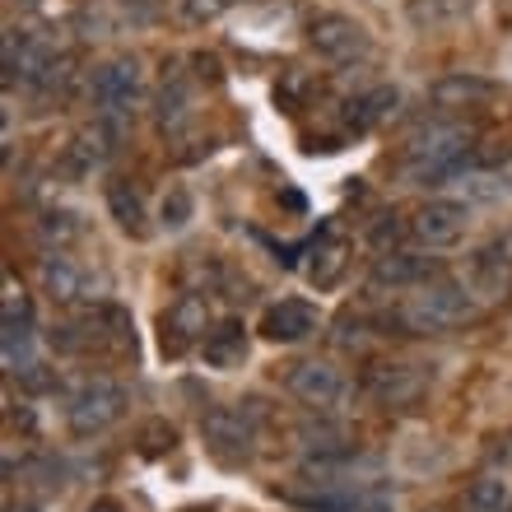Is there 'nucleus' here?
I'll use <instances>...</instances> for the list:
<instances>
[{
    "mask_svg": "<svg viewBox=\"0 0 512 512\" xmlns=\"http://www.w3.org/2000/svg\"><path fill=\"white\" fill-rule=\"evenodd\" d=\"M466 168H475V131L452 117L424 122L401 149V177L415 187H447Z\"/></svg>",
    "mask_w": 512,
    "mask_h": 512,
    "instance_id": "obj_1",
    "label": "nucleus"
},
{
    "mask_svg": "<svg viewBox=\"0 0 512 512\" xmlns=\"http://www.w3.org/2000/svg\"><path fill=\"white\" fill-rule=\"evenodd\" d=\"M391 322L401 336H452V331L480 322V298L471 294V284L429 280L401 294V303L391 308Z\"/></svg>",
    "mask_w": 512,
    "mask_h": 512,
    "instance_id": "obj_2",
    "label": "nucleus"
},
{
    "mask_svg": "<svg viewBox=\"0 0 512 512\" xmlns=\"http://www.w3.org/2000/svg\"><path fill=\"white\" fill-rule=\"evenodd\" d=\"M261 419H266V405L247 396L238 405H215L210 415L201 419V438L210 447V457L224 461V466H243L252 461L256 438H261Z\"/></svg>",
    "mask_w": 512,
    "mask_h": 512,
    "instance_id": "obj_3",
    "label": "nucleus"
},
{
    "mask_svg": "<svg viewBox=\"0 0 512 512\" xmlns=\"http://www.w3.org/2000/svg\"><path fill=\"white\" fill-rule=\"evenodd\" d=\"M140 94H145V75H140V61H135V56H112V61L94 66V75H89L94 117L117 126L122 135L131 131V122H135Z\"/></svg>",
    "mask_w": 512,
    "mask_h": 512,
    "instance_id": "obj_4",
    "label": "nucleus"
},
{
    "mask_svg": "<svg viewBox=\"0 0 512 512\" xmlns=\"http://www.w3.org/2000/svg\"><path fill=\"white\" fill-rule=\"evenodd\" d=\"M308 47L322 56L326 66H340V70H354L364 66L373 56V38L368 28L350 14H336V10H322L308 19Z\"/></svg>",
    "mask_w": 512,
    "mask_h": 512,
    "instance_id": "obj_5",
    "label": "nucleus"
},
{
    "mask_svg": "<svg viewBox=\"0 0 512 512\" xmlns=\"http://www.w3.org/2000/svg\"><path fill=\"white\" fill-rule=\"evenodd\" d=\"M61 61L56 42L47 33H33V28H5V42H0V66H5V84H28L38 89L52 66Z\"/></svg>",
    "mask_w": 512,
    "mask_h": 512,
    "instance_id": "obj_6",
    "label": "nucleus"
},
{
    "mask_svg": "<svg viewBox=\"0 0 512 512\" xmlns=\"http://www.w3.org/2000/svg\"><path fill=\"white\" fill-rule=\"evenodd\" d=\"M196 122V75L182 70V61L163 66V80L154 89V126L168 145H182Z\"/></svg>",
    "mask_w": 512,
    "mask_h": 512,
    "instance_id": "obj_7",
    "label": "nucleus"
},
{
    "mask_svg": "<svg viewBox=\"0 0 512 512\" xmlns=\"http://www.w3.org/2000/svg\"><path fill=\"white\" fill-rule=\"evenodd\" d=\"M126 415V387L112 378H94L84 382L66 405V424L75 438H94V433L112 429L117 419Z\"/></svg>",
    "mask_w": 512,
    "mask_h": 512,
    "instance_id": "obj_8",
    "label": "nucleus"
},
{
    "mask_svg": "<svg viewBox=\"0 0 512 512\" xmlns=\"http://www.w3.org/2000/svg\"><path fill=\"white\" fill-rule=\"evenodd\" d=\"M284 391L298 405H308L312 415H331L350 396V378L336 364H326V359H303V364H294L284 373Z\"/></svg>",
    "mask_w": 512,
    "mask_h": 512,
    "instance_id": "obj_9",
    "label": "nucleus"
},
{
    "mask_svg": "<svg viewBox=\"0 0 512 512\" xmlns=\"http://www.w3.org/2000/svg\"><path fill=\"white\" fill-rule=\"evenodd\" d=\"M364 391L382 410H415L429 391V373L419 364H401V359H378L364 368Z\"/></svg>",
    "mask_w": 512,
    "mask_h": 512,
    "instance_id": "obj_10",
    "label": "nucleus"
},
{
    "mask_svg": "<svg viewBox=\"0 0 512 512\" xmlns=\"http://www.w3.org/2000/svg\"><path fill=\"white\" fill-rule=\"evenodd\" d=\"M466 224H471V205L452 201V196H433L410 215V238L424 252H443V247H457L466 238Z\"/></svg>",
    "mask_w": 512,
    "mask_h": 512,
    "instance_id": "obj_11",
    "label": "nucleus"
},
{
    "mask_svg": "<svg viewBox=\"0 0 512 512\" xmlns=\"http://www.w3.org/2000/svg\"><path fill=\"white\" fill-rule=\"evenodd\" d=\"M429 280H443V261L429 252H410V247L373 256V270H368V284L382 289V294H410V289H419Z\"/></svg>",
    "mask_w": 512,
    "mask_h": 512,
    "instance_id": "obj_12",
    "label": "nucleus"
},
{
    "mask_svg": "<svg viewBox=\"0 0 512 512\" xmlns=\"http://www.w3.org/2000/svg\"><path fill=\"white\" fill-rule=\"evenodd\" d=\"M210 326H215V322H210V303H205L201 294H182L173 308L163 312L159 350L168 354V359H182L191 345H201V340L210 336Z\"/></svg>",
    "mask_w": 512,
    "mask_h": 512,
    "instance_id": "obj_13",
    "label": "nucleus"
},
{
    "mask_svg": "<svg viewBox=\"0 0 512 512\" xmlns=\"http://www.w3.org/2000/svg\"><path fill=\"white\" fill-rule=\"evenodd\" d=\"M471 294L480 298V308L503 303L512 294V233L485 243L471 256Z\"/></svg>",
    "mask_w": 512,
    "mask_h": 512,
    "instance_id": "obj_14",
    "label": "nucleus"
},
{
    "mask_svg": "<svg viewBox=\"0 0 512 512\" xmlns=\"http://www.w3.org/2000/svg\"><path fill=\"white\" fill-rule=\"evenodd\" d=\"M317 326H322V312H317V303H308V298H280V303H270L266 312H261V336L270 340V345H298V340L317 336Z\"/></svg>",
    "mask_w": 512,
    "mask_h": 512,
    "instance_id": "obj_15",
    "label": "nucleus"
},
{
    "mask_svg": "<svg viewBox=\"0 0 512 512\" xmlns=\"http://www.w3.org/2000/svg\"><path fill=\"white\" fill-rule=\"evenodd\" d=\"M38 280H42V294L52 298V303H61V308H75L80 298H89V275H84V266L66 252H42Z\"/></svg>",
    "mask_w": 512,
    "mask_h": 512,
    "instance_id": "obj_16",
    "label": "nucleus"
},
{
    "mask_svg": "<svg viewBox=\"0 0 512 512\" xmlns=\"http://www.w3.org/2000/svg\"><path fill=\"white\" fill-rule=\"evenodd\" d=\"M247 354H252V336H247V326L238 317H224V322L210 326V336L201 340V359L219 373H233V368L247 364Z\"/></svg>",
    "mask_w": 512,
    "mask_h": 512,
    "instance_id": "obj_17",
    "label": "nucleus"
},
{
    "mask_svg": "<svg viewBox=\"0 0 512 512\" xmlns=\"http://www.w3.org/2000/svg\"><path fill=\"white\" fill-rule=\"evenodd\" d=\"M499 94V84L485 80V75H471V70H452L429 89V98L443 112H461V108H485L489 98Z\"/></svg>",
    "mask_w": 512,
    "mask_h": 512,
    "instance_id": "obj_18",
    "label": "nucleus"
},
{
    "mask_svg": "<svg viewBox=\"0 0 512 512\" xmlns=\"http://www.w3.org/2000/svg\"><path fill=\"white\" fill-rule=\"evenodd\" d=\"M122 140L126 135L117 131V126H108V122H98L94 117V126H84L75 140H70V173H98L103 163L122 149Z\"/></svg>",
    "mask_w": 512,
    "mask_h": 512,
    "instance_id": "obj_19",
    "label": "nucleus"
},
{
    "mask_svg": "<svg viewBox=\"0 0 512 512\" xmlns=\"http://www.w3.org/2000/svg\"><path fill=\"white\" fill-rule=\"evenodd\" d=\"M350 266V243L336 229H322L312 238V261H308V284L312 289H336L340 275Z\"/></svg>",
    "mask_w": 512,
    "mask_h": 512,
    "instance_id": "obj_20",
    "label": "nucleus"
},
{
    "mask_svg": "<svg viewBox=\"0 0 512 512\" xmlns=\"http://www.w3.org/2000/svg\"><path fill=\"white\" fill-rule=\"evenodd\" d=\"M396 108H401V89H396V84H373L368 94H359L350 103V131L354 135L378 131L382 122L396 117Z\"/></svg>",
    "mask_w": 512,
    "mask_h": 512,
    "instance_id": "obj_21",
    "label": "nucleus"
},
{
    "mask_svg": "<svg viewBox=\"0 0 512 512\" xmlns=\"http://www.w3.org/2000/svg\"><path fill=\"white\" fill-rule=\"evenodd\" d=\"M103 201H108V215L117 219V229L131 233V238H145L149 224H145V201H140V191L126 182V177H112L108 187H103Z\"/></svg>",
    "mask_w": 512,
    "mask_h": 512,
    "instance_id": "obj_22",
    "label": "nucleus"
},
{
    "mask_svg": "<svg viewBox=\"0 0 512 512\" xmlns=\"http://www.w3.org/2000/svg\"><path fill=\"white\" fill-rule=\"evenodd\" d=\"M447 187H457L461 196H466V205H471V201H503V196H512V177L499 173V168L475 163V168H466V173L452 177Z\"/></svg>",
    "mask_w": 512,
    "mask_h": 512,
    "instance_id": "obj_23",
    "label": "nucleus"
},
{
    "mask_svg": "<svg viewBox=\"0 0 512 512\" xmlns=\"http://www.w3.org/2000/svg\"><path fill=\"white\" fill-rule=\"evenodd\" d=\"M466 512H512V485L503 475H480L466 489Z\"/></svg>",
    "mask_w": 512,
    "mask_h": 512,
    "instance_id": "obj_24",
    "label": "nucleus"
},
{
    "mask_svg": "<svg viewBox=\"0 0 512 512\" xmlns=\"http://www.w3.org/2000/svg\"><path fill=\"white\" fill-rule=\"evenodd\" d=\"M80 233V219L70 210H42L38 215V238L47 243V252H66V243Z\"/></svg>",
    "mask_w": 512,
    "mask_h": 512,
    "instance_id": "obj_25",
    "label": "nucleus"
},
{
    "mask_svg": "<svg viewBox=\"0 0 512 512\" xmlns=\"http://www.w3.org/2000/svg\"><path fill=\"white\" fill-rule=\"evenodd\" d=\"M466 10H471V0H410V19L419 28H438L447 19H461Z\"/></svg>",
    "mask_w": 512,
    "mask_h": 512,
    "instance_id": "obj_26",
    "label": "nucleus"
},
{
    "mask_svg": "<svg viewBox=\"0 0 512 512\" xmlns=\"http://www.w3.org/2000/svg\"><path fill=\"white\" fill-rule=\"evenodd\" d=\"M308 89H312V75H308V70L289 66L280 75V84H275V103H280L284 112H298V108H303V98H308Z\"/></svg>",
    "mask_w": 512,
    "mask_h": 512,
    "instance_id": "obj_27",
    "label": "nucleus"
},
{
    "mask_svg": "<svg viewBox=\"0 0 512 512\" xmlns=\"http://www.w3.org/2000/svg\"><path fill=\"white\" fill-rule=\"evenodd\" d=\"M173 447H177V429L168 419H145L140 424V452L145 457H168Z\"/></svg>",
    "mask_w": 512,
    "mask_h": 512,
    "instance_id": "obj_28",
    "label": "nucleus"
},
{
    "mask_svg": "<svg viewBox=\"0 0 512 512\" xmlns=\"http://www.w3.org/2000/svg\"><path fill=\"white\" fill-rule=\"evenodd\" d=\"M405 233H410V224H401V215H378V224L368 229V243H373L378 256H387V252H396V243H401Z\"/></svg>",
    "mask_w": 512,
    "mask_h": 512,
    "instance_id": "obj_29",
    "label": "nucleus"
},
{
    "mask_svg": "<svg viewBox=\"0 0 512 512\" xmlns=\"http://www.w3.org/2000/svg\"><path fill=\"white\" fill-rule=\"evenodd\" d=\"M233 5H238V0H182V19L205 28V24H215V19H224Z\"/></svg>",
    "mask_w": 512,
    "mask_h": 512,
    "instance_id": "obj_30",
    "label": "nucleus"
},
{
    "mask_svg": "<svg viewBox=\"0 0 512 512\" xmlns=\"http://www.w3.org/2000/svg\"><path fill=\"white\" fill-rule=\"evenodd\" d=\"M159 215H163V229H182V224L191 219V191L187 187H173L168 196H163Z\"/></svg>",
    "mask_w": 512,
    "mask_h": 512,
    "instance_id": "obj_31",
    "label": "nucleus"
},
{
    "mask_svg": "<svg viewBox=\"0 0 512 512\" xmlns=\"http://www.w3.org/2000/svg\"><path fill=\"white\" fill-rule=\"evenodd\" d=\"M75 19H80V33H84V38H103V33H108V19H103V10H98V5H89V0H84L80 10H75Z\"/></svg>",
    "mask_w": 512,
    "mask_h": 512,
    "instance_id": "obj_32",
    "label": "nucleus"
},
{
    "mask_svg": "<svg viewBox=\"0 0 512 512\" xmlns=\"http://www.w3.org/2000/svg\"><path fill=\"white\" fill-rule=\"evenodd\" d=\"M168 0H122V10L131 14V24H154Z\"/></svg>",
    "mask_w": 512,
    "mask_h": 512,
    "instance_id": "obj_33",
    "label": "nucleus"
},
{
    "mask_svg": "<svg viewBox=\"0 0 512 512\" xmlns=\"http://www.w3.org/2000/svg\"><path fill=\"white\" fill-rule=\"evenodd\" d=\"M191 66H196V80H201V84H219V80H224V66H219V56H210V52H196V56H191Z\"/></svg>",
    "mask_w": 512,
    "mask_h": 512,
    "instance_id": "obj_34",
    "label": "nucleus"
},
{
    "mask_svg": "<svg viewBox=\"0 0 512 512\" xmlns=\"http://www.w3.org/2000/svg\"><path fill=\"white\" fill-rule=\"evenodd\" d=\"M84 512H122V508H117V503H112V499H98L94 508H84Z\"/></svg>",
    "mask_w": 512,
    "mask_h": 512,
    "instance_id": "obj_35",
    "label": "nucleus"
},
{
    "mask_svg": "<svg viewBox=\"0 0 512 512\" xmlns=\"http://www.w3.org/2000/svg\"><path fill=\"white\" fill-rule=\"evenodd\" d=\"M5 512H33V508H14V503H10V508H5Z\"/></svg>",
    "mask_w": 512,
    "mask_h": 512,
    "instance_id": "obj_36",
    "label": "nucleus"
},
{
    "mask_svg": "<svg viewBox=\"0 0 512 512\" xmlns=\"http://www.w3.org/2000/svg\"><path fill=\"white\" fill-rule=\"evenodd\" d=\"M191 512H205V508H191Z\"/></svg>",
    "mask_w": 512,
    "mask_h": 512,
    "instance_id": "obj_37",
    "label": "nucleus"
}]
</instances>
